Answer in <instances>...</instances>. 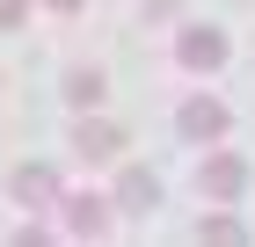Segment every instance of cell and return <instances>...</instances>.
Returning a JSON list of instances; mask_svg holds the SVG:
<instances>
[{
  "label": "cell",
  "mask_w": 255,
  "mask_h": 247,
  "mask_svg": "<svg viewBox=\"0 0 255 247\" xmlns=\"http://www.w3.org/2000/svg\"><path fill=\"white\" fill-rule=\"evenodd\" d=\"M197 189L212 196V204H234L248 189V160L241 153H204V167H197Z\"/></svg>",
  "instance_id": "6da1fadb"
},
{
  "label": "cell",
  "mask_w": 255,
  "mask_h": 247,
  "mask_svg": "<svg viewBox=\"0 0 255 247\" xmlns=\"http://www.w3.org/2000/svg\"><path fill=\"white\" fill-rule=\"evenodd\" d=\"M226 124H234V116H226V102H212V95H190V102H182V116H175V131L197 138V146H219Z\"/></svg>",
  "instance_id": "7a4b0ae2"
},
{
  "label": "cell",
  "mask_w": 255,
  "mask_h": 247,
  "mask_svg": "<svg viewBox=\"0 0 255 247\" xmlns=\"http://www.w3.org/2000/svg\"><path fill=\"white\" fill-rule=\"evenodd\" d=\"M175 58L190 66V73H219V66H226V29H212V22H204V29H182Z\"/></svg>",
  "instance_id": "3957f363"
},
{
  "label": "cell",
  "mask_w": 255,
  "mask_h": 247,
  "mask_svg": "<svg viewBox=\"0 0 255 247\" xmlns=\"http://www.w3.org/2000/svg\"><path fill=\"white\" fill-rule=\"evenodd\" d=\"M73 153L80 160H117L124 153V131L110 124V116H95V109H80V131H73Z\"/></svg>",
  "instance_id": "277c9868"
},
{
  "label": "cell",
  "mask_w": 255,
  "mask_h": 247,
  "mask_svg": "<svg viewBox=\"0 0 255 247\" xmlns=\"http://www.w3.org/2000/svg\"><path fill=\"white\" fill-rule=\"evenodd\" d=\"M59 211H66V233H73V240H102V233H110V196H59Z\"/></svg>",
  "instance_id": "5b68a950"
},
{
  "label": "cell",
  "mask_w": 255,
  "mask_h": 247,
  "mask_svg": "<svg viewBox=\"0 0 255 247\" xmlns=\"http://www.w3.org/2000/svg\"><path fill=\"white\" fill-rule=\"evenodd\" d=\"M117 211H131V218H146V211H160V174L153 167H124L117 174V196H110Z\"/></svg>",
  "instance_id": "8992f818"
},
{
  "label": "cell",
  "mask_w": 255,
  "mask_h": 247,
  "mask_svg": "<svg viewBox=\"0 0 255 247\" xmlns=\"http://www.w3.org/2000/svg\"><path fill=\"white\" fill-rule=\"evenodd\" d=\"M7 189H15V204H29V211H59V174L51 167H15Z\"/></svg>",
  "instance_id": "52a82bcc"
},
{
  "label": "cell",
  "mask_w": 255,
  "mask_h": 247,
  "mask_svg": "<svg viewBox=\"0 0 255 247\" xmlns=\"http://www.w3.org/2000/svg\"><path fill=\"white\" fill-rule=\"evenodd\" d=\"M102 87H110V80H102L95 66H73V73H66V102H73V109H102Z\"/></svg>",
  "instance_id": "ba28073f"
},
{
  "label": "cell",
  "mask_w": 255,
  "mask_h": 247,
  "mask_svg": "<svg viewBox=\"0 0 255 247\" xmlns=\"http://www.w3.org/2000/svg\"><path fill=\"white\" fill-rule=\"evenodd\" d=\"M197 240H248V233H241V218H197Z\"/></svg>",
  "instance_id": "9c48e42d"
},
{
  "label": "cell",
  "mask_w": 255,
  "mask_h": 247,
  "mask_svg": "<svg viewBox=\"0 0 255 247\" xmlns=\"http://www.w3.org/2000/svg\"><path fill=\"white\" fill-rule=\"evenodd\" d=\"M29 22V0H0V29H22Z\"/></svg>",
  "instance_id": "30bf717a"
},
{
  "label": "cell",
  "mask_w": 255,
  "mask_h": 247,
  "mask_svg": "<svg viewBox=\"0 0 255 247\" xmlns=\"http://www.w3.org/2000/svg\"><path fill=\"white\" fill-rule=\"evenodd\" d=\"M138 7H146V15H153V22H168V15H175V7H182V0H138Z\"/></svg>",
  "instance_id": "8fae6325"
},
{
  "label": "cell",
  "mask_w": 255,
  "mask_h": 247,
  "mask_svg": "<svg viewBox=\"0 0 255 247\" xmlns=\"http://www.w3.org/2000/svg\"><path fill=\"white\" fill-rule=\"evenodd\" d=\"M44 7H59V15H80V7H88V0H44Z\"/></svg>",
  "instance_id": "7c38bea8"
}]
</instances>
